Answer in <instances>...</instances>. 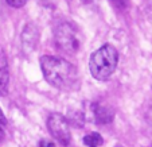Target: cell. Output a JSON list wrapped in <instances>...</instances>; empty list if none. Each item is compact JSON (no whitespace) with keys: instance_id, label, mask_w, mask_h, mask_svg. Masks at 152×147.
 I'll return each instance as SVG.
<instances>
[{"instance_id":"2","label":"cell","mask_w":152,"mask_h":147,"mask_svg":"<svg viewBox=\"0 0 152 147\" xmlns=\"http://www.w3.org/2000/svg\"><path fill=\"white\" fill-rule=\"evenodd\" d=\"M118 62V51L115 46L106 43L96 50L89 61L92 76L98 81H105L115 73Z\"/></svg>"},{"instance_id":"3","label":"cell","mask_w":152,"mask_h":147,"mask_svg":"<svg viewBox=\"0 0 152 147\" xmlns=\"http://www.w3.org/2000/svg\"><path fill=\"white\" fill-rule=\"evenodd\" d=\"M54 38L58 47L66 54H75L80 51L82 45L81 32L72 23L63 22L59 23L54 30Z\"/></svg>"},{"instance_id":"11","label":"cell","mask_w":152,"mask_h":147,"mask_svg":"<svg viewBox=\"0 0 152 147\" xmlns=\"http://www.w3.org/2000/svg\"><path fill=\"white\" fill-rule=\"evenodd\" d=\"M39 147H55V144L51 140H40Z\"/></svg>"},{"instance_id":"9","label":"cell","mask_w":152,"mask_h":147,"mask_svg":"<svg viewBox=\"0 0 152 147\" xmlns=\"http://www.w3.org/2000/svg\"><path fill=\"white\" fill-rule=\"evenodd\" d=\"M7 3H8L11 7H15V8H20V7H23L24 4L27 3V0H7Z\"/></svg>"},{"instance_id":"5","label":"cell","mask_w":152,"mask_h":147,"mask_svg":"<svg viewBox=\"0 0 152 147\" xmlns=\"http://www.w3.org/2000/svg\"><path fill=\"white\" fill-rule=\"evenodd\" d=\"M38 40H39V31H38L37 26L32 23H28L24 30L22 31V43H23V49L26 51H31L37 47Z\"/></svg>"},{"instance_id":"10","label":"cell","mask_w":152,"mask_h":147,"mask_svg":"<svg viewBox=\"0 0 152 147\" xmlns=\"http://www.w3.org/2000/svg\"><path fill=\"white\" fill-rule=\"evenodd\" d=\"M113 3V6H116L117 8H124L128 4V0H110Z\"/></svg>"},{"instance_id":"4","label":"cell","mask_w":152,"mask_h":147,"mask_svg":"<svg viewBox=\"0 0 152 147\" xmlns=\"http://www.w3.org/2000/svg\"><path fill=\"white\" fill-rule=\"evenodd\" d=\"M47 127L49 131L51 132V135L57 139L59 143H62L63 146H67L70 143V127H69V121L61 113H51L47 120Z\"/></svg>"},{"instance_id":"6","label":"cell","mask_w":152,"mask_h":147,"mask_svg":"<svg viewBox=\"0 0 152 147\" xmlns=\"http://www.w3.org/2000/svg\"><path fill=\"white\" fill-rule=\"evenodd\" d=\"M92 112H93V115H94L96 121L100 124L110 123L113 119V111L110 110L109 107H106L105 104L94 103L92 105Z\"/></svg>"},{"instance_id":"7","label":"cell","mask_w":152,"mask_h":147,"mask_svg":"<svg viewBox=\"0 0 152 147\" xmlns=\"http://www.w3.org/2000/svg\"><path fill=\"white\" fill-rule=\"evenodd\" d=\"M8 81H10V72H8L7 58L3 50H0V96L7 95Z\"/></svg>"},{"instance_id":"1","label":"cell","mask_w":152,"mask_h":147,"mask_svg":"<svg viewBox=\"0 0 152 147\" xmlns=\"http://www.w3.org/2000/svg\"><path fill=\"white\" fill-rule=\"evenodd\" d=\"M40 68L46 81L61 90H74L78 87V72L67 60L55 55H43Z\"/></svg>"},{"instance_id":"12","label":"cell","mask_w":152,"mask_h":147,"mask_svg":"<svg viewBox=\"0 0 152 147\" xmlns=\"http://www.w3.org/2000/svg\"><path fill=\"white\" fill-rule=\"evenodd\" d=\"M6 116L3 115V112H1V110H0V126H1V124H6Z\"/></svg>"},{"instance_id":"14","label":"cell","mask_w":152,"mask_h":147,"mask_svg":"<svg viewBox=\"0 0 152 147\" xmlns=\"http://www.w3.org/2000/svg\"><path fill=\"white\" fill-rule=\"evenodd\" d=\"M83 1H85V3H89V1H90V0H83Z\"/></svg>"},{"instance_id":"8","label":"cell","mask_w":152,"mask_h":147,"mask_svg":"<svg viewBox=\"0 0 152 147\" xmlns=\"http://www.w3.org/2000/svg\"><path fill=\"white\" fill-rule=\"evenodd\" d=\"M83 143L89 147H98L104 143V139L100 134L97 132H90L83 138Z\"/></svg>"},{"instance_id":"13","label":"cell","mask_w":152,"mask_h":147,"mask_svg":"<svg viewBox=\"0 0 152 147\" xmlns=\"http://www.w3.org/2000/svg\"><path fill=\"white\" fill-rule=\"evenodd\" d=\"M1 138H3V131H1V128H0V140H1Z\"/></svg>"}]
</instances>
